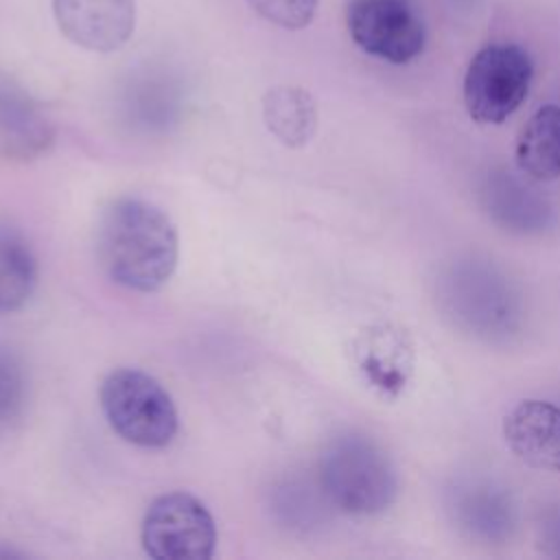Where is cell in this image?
Listing matches in <instances>:
<instances>
[{
	"instance_id": "cell-17",
	"label": "cell",
	"mask_w": 560,
	"mask_h": 560,
	"mask_svg": "<svg viewBox=\"0 0 560 560\" xmlns=\"http://www.w3.org/2000/svg\"><path fill=\"white\" fill-rule=\"evenodd\" d=\"M551 545H556V553L560 556V523L551 525Z\"/></svg>"
},
{
	"instance_id": "cell-14",
	"label": "cell",
	"mask_w": 560,
	"mask_h": 560,
	"mask_svg": "<svg viewBox=\"0 0 560 560\" xmlns=\"http://www.w3.org/2000/svg\"><path fill=\"white\" fill-rule=\"evenodd\" d=\"M28 402V376L22 359L0 341V435L13 431Z\"/></svg>"
},
{
	"instance_id": "cell-5",
	"label": "cell",
	"mask_w": 560,
	"mask_h": 560,
	"mask_svg": "<svg viewBox=\"0 0 560 560\" xmlns=\"http://www.w3.org/2000/svg\"><path fill=\"white\" fill-rule=\"evenodd\" d=\"M140 538L155 560H208L214 556L217 525L197 497L166 492L151 501Z\"/></svg>"
},
{
	"instance_id": "cell-1",
	"label": "cell",
	"mask_w": 560,
	"mask_h": 560,
	"mask_svg": "<svg viewBox=\"0 0 560 560\" xmlns=\"http://www.w3.org/2000/svg\"><path fill=\"white\" fill-rule=\"evenodd\" d=\"M105 273L138 293L162 289L179 260V236L171 217L151 201L120 197L107 206L96 230Z\"/></svg>"
},
{
	"instance_id": "cell-12",
	"label": "cell",
	"mask_w": 560,
	"mask_h": 560,
	"mask_svg": "<svg viewBox=\"0 0 560 560\" xmlns=\"http://www.w3.org/2000/svg\"><path fill=\"white\" fill-rule=\"evenodd\" d=\"M262 118L267 129L291 149L304 147L317 131V105L298 85H278L262 96Z\"/></svg>"
},
{
	"instance_id": "cell-16",
	"label": "cell",
	"mask_w": 560,
	"mask_h": 560,
	"mask_svg": "<svg viewBox=\"0 0 560 560\" xmlns=\"http://www.w3.org/2000/svg\"><path fill=\"white\" fill-rule=\"evenodd\" d=\"M245 2L262 20L289 31H298L311 24L319 0H245Z\"/></svg>"
},
{
	"instance_id": "cell-3",
	"label": "cell",
	"mask_w": 560,
	"mask_h": 560,
	"mask_svg": "<svg viewBox=\"0 0 560 560\" xmlns=\"http://www.w3.org/2000/svg\"><path fill=\"white\" fill-rule=\"evenodd\" d=\"M101 409L109 427L129 444L162 448L177 433V409L171 394L151 374L120 368L101 385Z\"/></svg>"
},
{
	"instance_id": "cell-11",
	"label": "cell",
	"mask_w": 560,
	"mask_h": 560,
	"mask_svg": "<svg viewBox=\"0 0 560 560\" xmlns=\"http://www.w3.org/2000/svg\"><path fill=\"white\" fill-rule=\"evenodd\" d=\"M516 166L536 182L560 177V107L542 105L521 127L516 138Z\"/></svg>"
},
{
	"instance_id": "cell-4",
	"label": "cell",
	"mask_w": 560,
	"mask_h": 560,
	"mask_svg": "<svg viewBox=\"0 0 560 560\" xmlns=\"http://www.w3.org/2000/svg\"><path fill=\"white\" fill-rule=\"evenodd\" d=\"M532 59L514 44L481 48L464 74V105L481 125H499L525 101L532 85Z\"/></svg>"
},
{
	"instance_id": "cell-2",
	"label": "cell",
	"mask_w": 560,
	"mask_h": 560,
	"mask_svg": "<svg viewBox=\"0 0 560 560\" xmlns=\"http://www.w3.org/2000/svg\"><path fill=\"white\" fill-rule=\"evenodd\" d=\"M319 486L341 512L372 516L387 510L398 492L392 459L363 435H339L322 453Z\"/></svg>"
},
{
	"instance_id": "cell-15",
	"label": "cell",
	"mask_w": 560,
	"mask_h": 560,
	"mask_svg": "<svg viewBox=\"0 0 560 560\" xmlns=\"http://www.w3.org/2000/svg\"><path fill=\"white\" fill-rule=\"evenodd\" d=\"M457 510L464 514V523L468 527L483 532L486 536H492L494 529H503L510 523L508 505L499 497L490 494L488 488H483V492H468Z\"/></svg>"
},
{
	"instance_id": "cell-9",
	"label": "cell",
	"mask_w": 560,
	"mask_h": 560,
	"mask_svg": "<svg viewBox=\"0 0 560 560\" xmlns=\"http://www.w3.org/2000/svg\"><path fill=\"white\" fill-rule=\"evenodd\" d=\"M510 451L527 466L560 472V407L547 400H523L503 418Z\"/></svg>"
},
{
	"instance_id": "cell-13",
	"label": "cell",
	"mask_w": 560,
	"mask_h": 560,
	"mask_svg": "<svg viewBox=\"0 0 560 560\" xmlns=\"http://www.w3.org/2000/svg\"><path fill=\"white\" fill-rule=\"evenodd\" d=\"M37 278V258L28 241L11 228H0V315L20 311L31 300Z\"/></svg>"
},
{
	"instance_id": "cell-6",
	"label": "cell",
	"mask_w": 560,
	"mask_h": 560,
	"mask_svg": "<svg viewBox=\"0 0 560 560\" xmlns=\"http://www.w3.org/2000/svg\"><path fill=\"white\" fill-rule=\"evenodd\" d=\"M348 31L361 50L398 66L424 48V26L407 0H352Z\"/></svg>"
},
{
	"instance_id": "cell-7",
	"label": "cell",
	"mask_w": 560,
	"mask_h": 560,
	"mask_svg": "<svg viewBox=\"0 0 560 560\" xmlns=\"http://www.w3.org/2000/svg\"><path fill=\"white\" fill-rule=\"evenodd\" d=\"M448 311L455 322L464 324L472 335L492 339L510 335L516 322V302L510 287L486 267H459L446 278Z\"/></svg>"
},
{
	"instance_id": "cell-10",
	"label": "cell",
	"mask_w": 560,
	"mask_h": 560,
	"mask_svg": "<svg viewBox=\"0 0 560 560\" xmlns=\"http://www.w3.org/2000/svg\"><path fill=\"white\" fill-rule=\"evenodd\" d=\"M481 195L490 217L505 230L529 234L545 230L549 223V203L510 171H492Z\"/></svg>"
},
{
	"instance_id": "cell-8",
	"label": "cell",
	"mask_w": 560,
	"mask_h": 560,
	"mask_svg": "<svg viewBox=\"0 0 560 560\" xmlns=\"http://www.w3.org/2000/svg\"><path fill=\"white\" fill-rule=\"evenodd\" d=\"M52 15L72 44L92 52H112L133 33L136 0H52Z\"/></svg>"
}]
</instances>
